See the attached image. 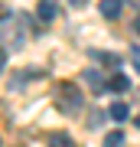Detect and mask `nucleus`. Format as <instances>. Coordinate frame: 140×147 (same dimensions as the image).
<instances>
[{
    "label": "nucleus",
    "instance_id": "nucleus-1",
    "mask_svg": "<svg viewBox=\"0 0 140 147\" xmlns=\"http://www.w3.org/2000/svg\"><path fill=\"white\" fill-rule=\"evenodd\" d=\"M56 108L62 111V115H78V111L85 108L82 88H78L75 82H62V85L56 88Z\"/></svg>",
    "mask_w": 140,
    "mask_h": 147
},
{
    "label": "nucleus",
    "instance_id": "nucleus-7",
    "mask_svg": "<svg viewBox=\"0 0 140 147\" xmlns=\"http://www.w3.org/2000/svg\"><path fill=\"white\" fill-rule=\"evenodd\" d=\"M127 115H130V105H124V101H114L108 108V118H114V121H127Z\"/></svg>",
    "mask_w": 140,
    "mask_h": 147
},
{
    "label": "nucleus",
    "instance_id": "nucleus-13",
    "mask_svg": "<svg viewBox=\"0 0 140 147\" xmlns=\"http://www.w3.org/2000/svg\"><path fill=\"white\" fill-rule=\"evenodd\" d=\"M134 30H137V36H140V16H137V20H134Z\"/></svg>",
    "mask_w": 140,
    "mask_h": 147
},
{
    "label": "nucleus",
    "instance_id": "nucleus-14",
    "mask_svg": "<svg viewBox=\"0 0 140 147\" xmlns=\"http://www.w3.org/2000/svg\"><path fill=\"white\" fill-rule=\"evenodd\" d=\"M137 127H140V118H137Z\"/></svg>",
    "mask_w": 140,
    "mask_h": 147
},
{
    "label": "nucleus",
    "instance_id": "nucleus-2",
    "mask_svg": "<svg viewBox=\"0 0 140 147\" xmlns=\"http://www.w3.org/2000/svg\"><path fill=\"white\" fill-rule=\"evenodd\" d=\"M16 30H20V20H16L13 13H7L3 20H0V39H3L10 49H20L23 46V33H16Z\"/></svg>",
    "mask_w": 140,
    "mask_h": 147
},
{
    "label": "nucleus",
    "instance_id": "nucleus-10",
    "mask_svg": "<svg viewBox=\"0 0 140 147\" xmlns=\"http://www.w3.org/2000/svg\"><path fill=\"white\" fill-rule=\"evenodd\" d=\"M124 144H127L124 131H111L108 137H104V147H124Z\"/></svg>",
    "mask_w": 140,
    "mask_h": 147
},
{
    "label": "nucleus",
    "instance_id": "nucleus-6",
    "mask_svg": "<svg viewBox=\"0 0 140 147\" xmlns=\"http://www.w3.org/2000/svg\"><path fill=\"white\" fill-rule=\"evenodd\" d=\"M56 13H59V10H56V3H49V0H42V3L36 7V16H39L42 23H52V20H56Z\"/></svg>",
    "mask_w": 140,
    "mask_h": 147
},
{
    "label": "nucleus",
    "instance_id": "nucleus-4",
    "mask_svg": "<svg viewBox=\"0 0 140 147\" xmlns=\"http://www.w3.org/2000/svg\"><path fill=\"white\" fill-rule=\"evenodd\" d=\"M127 88H130V79H127V75L114 72V75H111V79H108V92H117V95H124Z\"/></svg>",
    "mask_w": 140,
    "mask_h": 147
},
{
    "label": "nucleus",
    "instance_id": "nucleus-3",
    "mask_svg": "<svg viewBox=\"0 0 140 147\" xmlns=\"http://www.w3.org/2000/svg\"><path fill=\"white\" fill-rule=\"evenodd\" d=\"M82 82L88 85V88H91L94 95H101V92H108V79H104L101 72H94V69H85V72H82Z\"/></svg>",
    "mask_w": 140,
    "mask_h": 147
},
{
    "label": "nucleus",
    "instance_id": "nucleus-11",
    "mask_svg": "<svg viewBox=\"0 0 140 147\" xmlns=\"http://www.w3.org/2000/svg\"><path fill=\"white\" fill-rule=\"evenodd\" d=\"M33 75H39L36 69H33V72H16V75H13V82H10V88H13V92H16V88H23L26 79H33Z\"/></svg>",
    "mask_w": 140,
    "mask_h": 147
},
{
    "label": "nucleus",
    "instance_id": "nucleus-8",
    "mask_svg": "<svg viewBox=\"0 0 140 147\" xmlns=\"http://www.w3.org/2000/svg\"><path fill=\"white\" fill-rule=\"evenodd\" d=\"M91 56H94L98 65H108V69H117V65H121V59H117L114 53H91Z\"/></svg>",
    "mask_w": 140,
    "mask_h": 147
},
{
    "label": "nucleus",
    "instance_id": "nucleus-5",
    "mask_svg": "<svg viewBox=\"0 0 140 147\" xmlns=\"http://www.w3.org/2000/svg\"><path fill=\"white\" fill-rule=\"evenodd\" d=\"M121 10H124V3H121V0H104V3H101L104 20H117V16H121Z\"/></svg>",
    "mask_w": 140,
    "mask_h": 147
},
{
    "label": "nucleus",
    "instance_id": "nucleus-9",
    "mask_svg": "<svg viewBox=\"0 0 140 147\" xmlns=\"http://www.w3.org/2000/svg\"><path fill=\"white\" fill-rule=\"evenodd\" d=\"M49 147H75V144H72V137H68V134L56 131V134H49Z\"/></svg>",
    "mask_w": 140,
    "mask_h": 147
},
{
    "label": "nucleus",
    "instance_id": "nucleus-12",
    "mask_svg": "<svg viewBox=\"0 0 140 147\" xmlns=\"http://www.w3.org/2000/svg\"><path fill=\"white\" fill-rule=\"evenodd\" d=\"M7 69V49H0V72Z\"/></svg>",
    "mask_w": 140,
    "mask_h": 147
}]
</instances>
